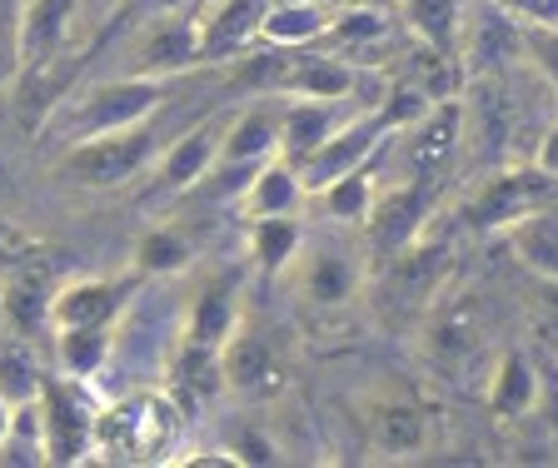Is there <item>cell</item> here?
Listing matches in <instances>:
<instances>
[{
  "label": "cell",
  "instance_id": "6da1fadb",
  "mask_svg": "<svg viewBox=\"0 0 558 468\" xmlns=\"http://www.w3.org/2000/svg\"><path fill=\"white\" fill-rule=\"evenodd\" d=\"M174 75H110V81H95L85 90L65 95L56 110H50L46 130L60 145L90 140V135H110V130H130L145 125V120L160 115L165 95H170Z\"/></svg>",
  "mask_w": 558,
  "mask_h": 468
},
{
  "label": "cell",
  "instance_id": "7a4b0ae2",
  "mask_svg": "<svg viewBox=\"0 0 558 468\" xmlns=\"http://www.w3.org/2000/svg\"><path fill=\"white\" fill-rule=\"evenodd\" d=\"M180 439V404L165 389H130L110 409L95 414L90 454L110 464H145V458H170Z\"/></svg>",
  "mask_w": 558,
  "mask_h": 468
},
{
  "label": "cell",
  "instance_id": "3957f363",
  "mask_svg": "<svg viewBox=\"0 0 558 468\" xmlns=\"http://www.w3.org/2000/svg\"><path fill=\"white\" fill-rule=\"evenodd\" d=\"M160 150H165V135L155 130V120H145V125L110 130V135H90V140L65 145L56 170L70 185L120 189V185H135L145 170H155Z\"/></svg>",
  "mask_w": 558,
  "mask_h": 468
},
{
  "label": "cell",
  "instance_id": "277c9868",
  "mask_svg": "<svg viewBox=\"0 0 558 468\" xmlns=\"http://www.w3.org/2000/svg\"><path fill=\"white\" fill-rule=\"evenodd\" d=\"M554 195H558V180L544 175L534 160L509 164V170H499L494 180H484V189H478L474 205H469V220H474L478 230H513L519 220L548 210Z\"/></svg>",
  "mask_w": 558,
  "mask_h": 468
},
{
  "label": "cell",
  "instance_id": "5b68a950",
  "mask_svg": "<svg viewBox=\"0 0 558 468\" xmlns=\"http://www.w3.org/2000/svg\"><path fill=\"white\" fill-rule=\"evenodd\" d=\"M300 294L314 309H349L360 299L364 280H369V264H364L360 249L349 245H314L300 249V259L290 264Z\"/></svg>",
  "mask_w": 558,
  "mask_h": 468
},
{
  "label": "cell",
  "instance_id": "8992f818",
  "mask_svg": "<svg viewBox=\"0 0 558 468\" xmlns=\"http://www.w3.org/2000/svg\"><path fill=\"white\" fill-rule=\"evenodd\" d=\"M379 106V100H374ZM374 106L369 110H360L354 120H344V125L329 135L325 145L314 155H304L300 160V180H304V199L314 195V189H325L329 180H339V175H349V170H360V164H369L374 155L389 145V130L379 125V115H374Z\"/></svg>",
  "mask_w": 558,
  "mask_h": 468
},
{
  "label": "cell",
  "instance_id": "52a82bcc",
  "mask_svg": "<svg viewBox=\"0 0 558 468\" xmlns=\"http://www.w3.org/2000/svg\"><path fill=\"white\" fill-rule=\"evenodd\" d=\"M85 0H21L15 15V75H35L50 71L56 56L65 50L75 15Z\"/></svg>",
  "mask_w": 558,
  "mask_h": 468
},
{
  "label": "cell",
  "instance_id": "ba28073f",
  "mask_svg": "<svg viewBox=\"0 0 558 468\" xmlns=\"http://www.w3.org/2000/svg\"><path fill=\"white\" fill-rule=\"evenodd\" d=\"M215 354H220V379H225L230 394L269 398V394L284 389V369H279L275 344H269L255 324H244V315H240V324L225 334V344Z\"/></svg>",
  "mask_w": 558,
  "mask_h": 468
},
{
  "label": "cell",
  "instance_id": "9c48e42d",
  "mask_svg": "<svg viewBox=\"0 0 558 468\" xmlns=\"http://www.w3.org/2000/svg\"><path fill=\"white\" fill-rule=\"evenodd\" d=\"M225 125H230V115L205 120V125H190L185 135H174V140L165 145L160 160H155V180H160L165 195H195V185L215 170V160H220Z\"/></svg>",
  "mask_w": 558,
  "mask_h": 468
},
{
  "label": "cell",
  "instance_id": "30bf717a",
  "mask_svg": "<svg viewBox=\"0 0 558 468\" xmlns=\"http://www.w3.org/2000/svg\"><path fill=\"white\" fill-rule=\"evenodd\" d=\"M369 106L374 100H284V110H279V155L300 164L304 155L319 150L344 120H354Z\"/></svg>",
  "mask_w": 558,
  "mask_h": 468
},
{
  "label": "cell",
  "instance_id": "8fae6325",
  "mask_svg": "<svg viewBox=\"0 0 558 468\" xmlns=\"http://www.w3.org/2000/svg\"><path fill=\"white\" fill-rule=\"evenodd\" d=\"M125 305H130V294L120 280H70L50 294V334L56 329L116 324Z\"/></svg>",
  "mask_w": 558,
  "mask_h": 468
},
{
  "label": "cell",
  "instance_id": "7c38bea8",
  "mask_svg": "<svg viewBox=\"0 0 558 468\" xmlns=\"http://www.w3.org/2000/svg\"><path fill=\"white\" fill-rule=\"evenodd\" d=\"M234 214H240V224L269 220V214H304L300 164L284 160V155H269V160L255 170V180L244 185V195L234 199Z\"/></svg>",
  "mask_w": 558,
  "mask_h": 468
},
{
  "label": "cell",
  "instance_id": "4fadbf2b",
  "mask_svg": "<svg viewBox=\"0 0 558 468\" xmlns=\"http://www.w3.org/2000/svg\"><path fill=\"white\" fill-rule=\"evenodd\" d=\"M364 239H369V249L379 259L399 255L404 245H414L418 230H424V195L418 189H379V199H374L369 220L360 224Z\"/></svg>",
  "mask_w": 558,
  "mask_h": 468
},
{
  "label": "cell",
  "instance_id": "5bb4252c",
  "mask_svg": "<svg viewBox=\"0 0 558 468\" xmlns=\"http://www.w3.org/2000/svg\"><path fill=\"white\" fill-rule=\"evenodd\" d=\"M459 135H464V100H439V106H434L429 115L418 120V125L399 130L395 140L404 145L409 170H418V175H429V170H439V164L453 155Z\"/></svg>",
  "mask_w": 558,
  "mask_h": 468
},
{
  "label": "cell",
  "instance_id": "9a60e30c",
  "mask_svg": "<svg viewBox=\"0 0 558 468\" xmlns=\"http://www.w3.org/2000/svg\"><path fill=\"white\" fill-rule=\"evenodd\" d=\"M484 404L494 419H529L538 409V369L523 349H504L488 364Z\"/></svg>",
  "mask_w": 558,
  "mask_h": 468
},
{
  "label": "cell",
  "instance_id": "2e32d148",
  "mask_svg": "<svg viewBox=\"0 0 558 468\" xmlns=\"http://www.w3.org/2000/svg\"><path fill=\"white\" fill-rule=\"evenodd\" d=\"M269 0H225L220 11L209 15L195 30L199 60H234L259 40V21H265Z\"/></svg>",
  "mask_w": 558,
  "mask_h": 468
},
{
  "label": "cell",
  "instance_id": "e0dca14e",
  "mask_svg": "<svg viewBox=\"0 0 558 468\" xmlns=\"http://www.w3.org/2000/svg\"><path fill=\"white\" fill-rule=\"evenodd\" d=\"M335 11L339 5H329V0H269L255 46H279V50L319 46L329 21H335Z\"/></svg>",
  "mask_w": 558,
  "mask_h": 468
},
{
  "label": "cell",
  "instance_id": "ac0fdd59",
  "mask_svg": "<svg viewBox=\"0 0 558 468\" xmlns=\"http://www.w3.org/2000/svg\"><path fill=\"white\" fill-rule=\"evenodd\" d=\"M369 444L384 458H414L429 448V414L409 398H374L369 404Z\"/></svg>",
  "mask_w": 558,
  "mask_h": 468
},
{
  "label": "cell",
  "instance_id": "d6986e66",
  "mask_svg": "<svg viewBox=\"0 0 558 468\" xmlns=\"http://www.w3.org/2000/svg\"><path fill=\"white\" fill-rule=\"evenodd\" d=\"M374 199H379V175H374L369 164H360V170L329 180L325 189H314V195L304 199V210H314L325 224H335V230H354V224L369 220Z\"/></svg>",
  "mask_w": 558,
  "mask_h": 468
},
{
  "label": "cell",
  "instance_id": "ffe728a7",
  "mask_svg": "<svg viewBox=\"0 0 558 468\" xmlns=\"http://www.w3.org/2000/svg\"><path fill=\"white\" fill-rule=\"evenodd\" d=\"M279 95H259V106L234 110L220 140V160H269L279 155Z\"/></svg>",
  "mask_w": 558,
  "mask_h": 468
},
{
  "label": "cell",
  "instance_id": "44dd1931",
  "mask_svg": "<svg viewBox=\"0 0 558 468\" xmlns=\"http://www.w3.org/2000/svg\"><path fill=\"white\" fill-rule=\"evenodd\" d=\"M240 324V299H234V274L209 280L205 290L190 299L185 309V340L180 344H199V349H220L225 334Z\"/></svg>",
  "mask_w": 558,
  "mask_h": 468
},
{
  "label": "cell",
  "instance_id": "7402d4cb",
  "mask_svg": "<svg viewBox=\"0 0 558 468\" xmlns=\"http://www.w3.org/2000/svg\"><path fill=\"white\" fill-rule=\"evenodd\" d=\"M50 340H56V369L65 379H85V384H95V379L110 369V354H116V334H110V324L56 329Z\"/></svg>",
  "mask_w": 558,
  "mask_h": 468
},
{
  "label": "cell",
  "instance_id": "603a6c76",
  "mask_svg": "<svg viewBox=\"0 0 558 468\" xmlns=\"http://www.w3.org/2000/svg\"><path fill=\"white\" fill-rule=\"evenodd\" d=\"M50 284L40 270H21L11 274V284H5V294H0V315H5V324H11V334H21V340H35L40 329H50Z\"/></svg>",
  "mask_w": 558,
  "mask_h": 468
},
{
  "label": "cell",
  "instance_id": "cb8c5ba5",
  "mask_svg": "<svg viewBox=\"0 0 558 468\" xmlns=\"http://www.w3.org/2000/svg\"><path fill=\"white\" fill-rule=\"evenodd\" d=\"M250 259L265 274H284L304 249V220L300 214H269V220H250Z\"/></svg>",
  "mask_w": 558,
  "mask_h": 468
},
{
  "label": "cell",
  "instance_id": "d4e9b609",
  "mask_svg": "<svg viewBox=\"0 0 558 468\" xmlns=\"http://www.w3.org/2000/svg\"><path fill=\"white\" fill-rule=\"evenodd\" d=\"M46 379L50 374L40 369L31 340H21V334L0 340V398H5L11 409H21V404H35V398H40V389H46Z\"/></svg>",
  "mask_w": 558,
  "mask_h": 468
},
{
  "label": "cell",
  "instance_id": "484cf974",
  "mask_svg": "<svg viewBox=\"0 0 558 468\" xmlns=\"http://www.w3.org/2000/svg\"><path fill=\"white\" fill-rule=\"evenodd\" d=\"M190 264H195V239H190L180 224H155V230L140 234V245H135V270L140 274L165 280V274H185Z\"/></svg>",
  "mask_w": 558,
  "mask_h": 468
},
{
  "label": "cell",
  "instance_id": "4316f807",
  "mask_svg": "<svg viewBox=\"0 0 558 468\" xmlns=\"http://www.w3.org/2000/svg\"><path fill=\"white\" fill-rule=\"evenodd\" d=\"M399 25H404L414 40L453 50V40H459V0H404Z\"/></svg>",
  "mask_w": 558,
  "mask_h": 468
},
{
  "label": "cell",
  "instance_id": "83f0119b",
  "mask_svg": "<svg viewBox=\"0 0 558 468\" xmlns=\"http://www.w3.org/2000/svg\"><path fill=\"white\" fill-rule=\"evenodd\" d=\"M513 249H519L523 264H534L544 280H558V220L548 210L529 214V220L513 224Z\"/></svg>",
  "mask_w": 558,
  "mask_h": 468
},
{
  "label": "cell",
  "instance_id": "f1b7e54d",
  "mask_svg": "<svg viewBox=\"0 0 558 468\" xmlns=\"http://www.w3.org/2000/svg\"><path fill=\"white\" fill-rule=\"evenodd\" d=\"M389 264H395V284L404 294H439V280H444V249L439 245H404L399 255H389Z\"/></svg>",
  "mask_w": 558,
  "mask_h": 468
},
{
  "label": "cell",
  "instance_id": "f546056e",
  "mask_svg": "<svg viewBox=\"0 0 558 468\" xmlns=\"http://www.w3.org/2000/svg\"><path fill=\"white\" fill-rule=\"evenodd\" d=\"M434 106H439V100H429V95L418 90L414 81H395V85H384V95H379V106H374V115H379V125L389 130V135H399V130L418 125V120L429 115Z\"/></svg>",
  "mask_w": 558,
  "mask_h": 468
},
{
  "label": "cell",
  "instance_id": "4dcf8cb0",
  "mask_svg": "<svg viewBox=\"0 0 558 468\" xmlns=\"http://www.w3.org/2000/svg\"><path fill=\"white\" fill-rule=\"evenodd\" d=\"M474 329H469L464 315H439L429 329V354L434 364H464L469 354H474Z\"/></svg>",
  "mask_w": 558,
  "mask_h": 468
},
{
  "label": "cell",
  "instance_id": "1f68e13d",
  "mask_svg": "<svg viewBox=\"0 0 558 468\" xmlns=\"http://www.w3.org/2000/svg\"><path fill=\"white\" fill-rule=\"evenodd\" d=\"M230 448L240 454L244 468L250 464H279V458H284V444H279L275 433H265V429H244L240 439H230Z\"/></svg>",
  "mask_w": 558,
  "mask_h": 468
},
{
  "label": "cell",
  "instance_id": "d6a6232c",
  "mask_svg": "<svg viewBox=\"0 0 558 468\" xmlns=\"http://www.w3.org/2000/svg\"><path fill=\"white\" fill-rule=\"evenodd\" d=\"M523 46L534 50L529 60H534L538 71L548 75V85L558 90V36H554V30H523Z\"/></svg>",
  "mask_w": 558,
  "mask_h": 468
},
{
  "label": "cell",
  "instance_id": "836d02e7",
  "mask_svg": "<svg viewBox=\"0 0 558 468\" xmlns=\"http://www.w3.org/2000/svg\"><path fill=\"white\" fill-rule=\"evenodd\" d=\"M534 164L544 170V175L558 180V125L544 130V140H538V150H534Z\"/></svg>",
  "mask_w": 558,
  "mask_h": 468
},
{
  "label": "cell",
  "instance_id": "e575fe53",
  "mask_svg": "<svg viewBox=\"0 0 558 468\" xmlns=\"http://www.w3.org/2000/svg\"><path fill=\"white\" fill-rule=\"evenodd\" d=\"M220 5H225V0H185V15H190V25H195V30H199V25H205L209 15L220 11Z\"/></svg>",
  "mask_w": 558,
  "mask_h": 468
},
{
  "label": "cell",
  "instance_id": "d590c367",
  "mask_svg": "<svg viewBox=\"0 0 558 468\" xmlns=\"http://www.w3.org/2000/svg\"><path fill=\"white\" fill-rule=\"evenodd\" d=\"M135 11H145V21L150 15H170V11H185V0H130Z\"/></svg>",
  "mask_w": 558,
  "mask_h": 468
},
{
  "label": "cell",
  "instance_id": "8d00e7d4",
  "mask_svg": "<svg viewBox=\"0 0 558 468\" xmlns=\"http://www.w3.org/2000/svg\"><path fill=\"white\" fill-rule=\"evenodd\" d=\"M5 429H11V404L0 398V439H5Z\"/></svg>",
  "mask_w": 558,
  "mask_h": 468
},
{
  "label": "cell",
  "instance_id": "74e56055",
  "mask_svg": "<svg viewBox=\"0 0 558 468\" xmlns=\"http://www.w3.org/2000/svg\"><path fill=\"white\" fill-rule=\"evenodd\" d=\"M329 5H360V0H329Z\"/></svg>",
  "mask_w": 558,
  "mask_h": 468
}]
</instances>
